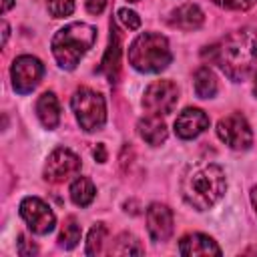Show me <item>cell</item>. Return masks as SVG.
Segmentation results:
<instances>
[{"mask_svg": "<svg viewBox=\"0 0 257 257\" xmlns=\"http://www.w3.org/2000/svg\"><path fill=\"white\" fill-rule=\"evenodd\" d=\"M217 62L231 80H245L257 60V32L241 28L205 50V58Z\"/></svg>", "mask_w": 257, "mask_h": 257, "instance_id": "1", "label": "cell"}, {"mask_svg": "<svg viewBox=\"0 0 257 257\" xmlns=\"http://www.w3.org/2000/svg\"><path fill=\"white\" fill-rule=\"evenodd\" d=\"M227 181L225 173L215 163H199L187 171L181 183V193L185 201L197 211L211 209L225 193Z\"/></svg>", "mask_w": 257, "mask_h": 257, "instance_id": "2", "label": "cell"}, {"mask_svg": "<svg viewBox=\"0 0 257 257\" xmlns=\"http://www.w3.org/2000/svg\"><path fill=\"white\" fill-rule=\"evenodd\" d=\"M94 40H96L94 26L84 24V22H72L54 34L52 54L62 68L72 70L80 62V58L92 48Z\"/></svg>", "mask_w": 257, "mask_h": 257, "instance_id": "3", "label": "cell"}, {"mask_svg": "<svg viewBox=\"0 0 257 257\" xmlns=\"http://www.w3.org/2000/svg\"><path fill=\"white\" fill-rule=\"evenodd\" d=\"M171 48L165 36L145 32L137 36L128 48V62L141 72H161L171 62Z\"/></svg>", "mask_w": 257, "mask_h": 257, "instance_id": "4", "label": "cell"}, {"mask_svg": "<svg viewBox=\"0 0 257 257\" xmlns=\"http://www.w3.org/2000/svg\"><path fill=\"white\" fill-rule=\"evenodd\" d=\"M72 110L76 114V120L78 124L92 133V131H98L104 120H106V104H104V98L92 90V88H78L72 96Z\"/></svg>", "mask_w": 257, "mask_h": 257, "instance_id": "5", "label": "cell"}, {"mask_svg": "<svg viewBox=\"0 0 257 257\" xmlns=\"http://www.w3.org/2000/svg\"><path fill=\"white\" fill-rule=\"evenodd\" d=\"M179 100V88L171 80H157L147 86L143 96V106L149 110V114H169L173 112L175 104Z\"/></svg>", "mask_w": 257, "mask_h": 257, "instance_id": "6", "label": "cell"}, {"mask_svg": "<svg viewBox=\"0 0 257 257\" xmlns=\"http://www.w3.org/2000/svg\"><path fill=\"white\" fill-rule=\"evenodd\" d=\"M217 135L233 151H245L253 145V133L241 114H227L221 118L217 122Z\"/></svg>", "mask_w": 257, "mask_h": 257, "instance_id": "7", "label": "cell"}, {"mask_svg": "<svg viewBox=\"0 0 257 257\" xmlns=\"http://www.w3.org/2000/svg\"><path fill=\"white\" fill-rule=\"evenodd\" d=\"M10 74H12V86H14V90L20 92V94H28L40 82V78L44 74V66H42V62L36 56L24 54V56H18L14 60Z\"/></svg>", "mask_w": 257, "mask_h": 257, "instance_id": "8", "label": "cell"}, {"mask_svg": "<svg viewBox=\"0 0 257 257\" xmlns=\"http://www.w3.org/2000/svg\"><path fill=\"white\" fill-rule=\"evenodd\" d=\"M20 215L30 227V231L36 235H46L56 225V217L52 209L38 197H26L20 203Z\"/></svg>", "mask_w": 257, "mask_h": 257, "instance_id": "9", "label": "cell"}, {"mask_svg": "<svg viewBox=\"0 0 257 257\" xmlns=\"http://www.w3.org/2000/svg\"><path fill=\"white\" fill-rule=\"evenodd\" d=\"M80 171V159L68 149H56L48 155L44 165V179L50 183H62Z\"/></svg>", "mask_w": 257, "mask_h": 257, "instance_id": "10", "label": "cell"}, {"mask_svg": "<svg viewBox=\"0 0 257 257\" xmlns=\"http://www.w3.org/2000/svg\"><path fill=\"white\" fill-rule=\"evenodd\" d=\"M173 211L167 205L153 203L147 209V229L153 241L163 243L173 235Z\"/></svg>", "mask_w": 257, "mask_h": 257, "instance_id": "11", "label": "cell"}, {"mask_svg": "<svg viewBox=\"0 0 257 257\" xmlns=\"http://www.w3.org/2000/svg\"><path fill=\"white\" fill-rule=\"evenodd\" d=\"M205 128H209V116L201 108H185L177 120H175V133L181 139H195L199 137Z\"/></svg>", "mask_w": 257, "mask_h": 257, "instance_id": "12", "label": "cell"}, {"mask_svg": "<svg viewBox=\"0 0 257 257\" xmlns=\"http://www.w3.org/2000/svg\"><path fill=\"white\" fill-rule=\"evenodd\" d=\"M179 253L187 255V257H193V255H221V249L209 235L193 233V235H187V237L181 239Z\"/></svg>", "mask_w": 257, "mask_h": 257, "instance_id": "13", "label": "cell"}, {"mask_svg": "<svg viewBox=\"0 0 257 257\" xmlns=\"http://www.w3.org/2000/svg\"><path fill=\"white\" fill-rule=\"evenodd\" d=\"M205 16L197 4H183L175 8L169 16V24L179 28V30H195L203 24Z\"/></svg>", "mask_w": 257, "mask_h": 257, "instance_id": "14", "label": "cell"}, {"mask_svg": "<svg viewBox=\"0 0 257 257\" xmlns=\"http://www.w3.org/2000/svg\"><path fill=\"white\" fill-rule=\"evenodd\" d=\"M139 135L153 147H159L167 141V124L159 114H147L139 120Z\"/></svg>", "mask_w": 257, "mask_h": 257, "instance_id": "15", "label": "cell"}, {"mask_svg": "<svg viewBox=\"0 0 257 257\" xmlns=\"http://www.w3.org/2000/svg\"><path fill=\"white\" fill-rule=\"evenodd\" d=\"M36 114L42 122L44 128L52 131L58 120H60V104H58V98L54 96V92H44L40 94V98L36 100Z\"/></svg>", "mask_w": 257, "mask_h": 257, "instance_id": "16", "label": "cell"}, {"mask_svg": "<svg viewBox=\"0 0 257 257\" xmlns=\"http://www.w3.org/2000/svg\"><path fill=\"white\" fill-rule=\"evenodd\" d=\"M110 44H108V48H106V52H104V58H102V64H100V70L102 72H106V76L110 78V80H114L116 78V74H118V56H120V44H118V34H116V30H114V26L110 24Z\"/></svg>", "mask_w": 257, "mask_h": 257, "instance_id": "17", "label": "cell"}, {"mask_svg": "<svg viewBox=\"0 0 257 257\" xmlns=\"http://www.w3.org/2000/svg\"><path fill=\"white\" fill-rule=\"evenodd\" d=\"M193 84H195V92H197L199 98H213V96L217 94V88H219L213 70L207 68V66L197 68Z\"/></svg>", "mask_w": 257, "mask_h": 257, "instance_id": "18", "label": "cell"}, {"mask_svg": "<svg viewBox=\"0 0 257 257\" xmlns=\"http://www.w3.org/2000/svg\"><path fill=\"white\" fill-rule=\"evenodd\" d=\"M94 193H96V189H94L92 181L86 179V177H78V179L70 185V199H72L78 207L90 205L92 199H94Z\"/></svg>", "mask_w": 257, "mask_h": 257, "instance_id": "19", "label": "cell"}, {"mask_svg": "<svg viewBox=\"0 0 257 257\" xmlns=\"http://www.w3.org/2000/svg\"><path fill=\"white\" fill-rule=\"evenodd\" d=\"M58 241H60V245H62L64 249H72V247L80 241V225L76 223L74 217H68V219L64 221Z\"/></svg>", "mask_w": 257, "mask_h": 257, "instance_id": "20", "label": "cell"}, {"mask_svg": "<svg viewBox=\"0 0 257 257\" xmlns=\"http://www.w3.org/2000/svg\"><path fill=\"white\" fill-rule=\"evenodd\" d=\"M110 253H114V255H141L143 253V247L139 245V241L133 235L122 233L116 239L114 247H110Z\"/></svg>", "mask_w": 257, "mask_h": 257, "instance_id": "21", "label": "cell"}, {"mask_svg": "<svg viewBox=\"0 0 257 257\" xmlns=\"http://www.w3.org/2000/svg\"><path fill=\"white\" fill-rule=\"evenodd\" d=\"M106 239V227L102 223H96L90 233H88V241H86V255H100L102 253V245Z\"/></svg>", "mask_w": 257, "mask_h": 257, "instance_id": "22", "label": "cell"}, {"mask_svg": "<svg viewBox=\"0 0 257 257\" xmlns=\"http://www.w3.org/2000/svg\"><path fill=\"white\" fill-rule=\"evenodd\" d=\"M46 6H48V12L54 18H64V16L72 14L74 0H46Z\"/></svg>", "mask_w": 257, "mask_h": 257, "instance_id": "23", "label": "cell"}, {"mask_svg": "<svg viewBox=\"0 0 257 257\" xmlns=\"http://www.w3.org/2000/svg\"><path fill=\"white\" fill-rule=\"evenodd\" d=\"M118 20L124 24V28H128V30H137L139 26H141V18L137 16V12H133V10H128V8H120L118 10Z\"/></svg>", "mask_w": 257, "mask_h": 257, "instance_id": "24", "label": "cell"}, {"mask_svg": "<svg viewBox=\"0 0 257 257\" xmlns=\"http://www.w3.org/2000/svg\"><path fill=\"white\" fill-rule=\"evenodd\" d=\"M215 4L227 10H247L255 4V0H215Z\"/></svg>", "mask_w": 257, "mask_h": 257, "instance_id": "25", "label": "cell"}, {"mask_svg": "<svg viewBox=\"0 0 257 257\" xmlns=\"http://www.w3.org/2000/svg\"><path fill=\"white\" fill-rule=\"evenodd\" d=\"M106 6V0H86V10L90 14H100Z\"/></svg>", "mask_w": 257, "mask_h": 257, "instance_id": "26", "label": "cell"}, {"mask_svg": "<svg viewBox=\"0 0 257 257\" xmlns=\"http://www.w3.org/2000/svg\"><path fill=\"white\" fill-rule=\"evenodd\" d=\"M94 159H96L98 163H104V161H106V151H104V145H96V149H94Z\"/></svg>", "mask_w": 257, "mask_h": 257, "instance_id": "27", "label": "cell"}, {"mask_svg": "<svg viewBox=\"0 0 257 257\" xmlns=\"http://www.w3.org/2000/svg\"><path fill=\"white\" fill-rule=\"evenodd\" d=\"M2 30H4V32H2V44H6V38H8V24H6V22L2 24Z\"/></svg>", "mask_w": 257, "mask_h": 257, "instance_id": "28", "label": "cell"}, {"mask_svg": "<svg viewBox=\"0 0 257 257\" xmlns=\"http://www.w3.org/2000/svg\"><path fill=\"white\" fill-rule=\"evenodd\" d=\"M251 201H253V207L257 211V187H253V191H251Z\"/></svg>", "mask_w": 257, "mask_h": 257, "instance_id": "29", "label": "cell"}, {"mask_svg": "<svg viewBox=\"0 0 257 257\" xmlns=\"http://www.w3.org/2000/svg\"><path fill=\"white\" fill-rule=\"evenodd\" d=\"M10 6H12V0H4V12H6Z\"/></svg>", "mask_w": 257, "mask_h": 257, "instance_id": "30", "label": "cell"}, {"mask_svg": "<svg viewBox=\"0 0 257 257\" xmlns=\"http://www.w3.org/2000/svg\"><path fill=\"white\" fill-rule=\"evenodd\" d=\"M253 92H255V96H257V72H255V82H253Z\"/></svg>", "mask_w": 257, "mask_h": 257, "instance_id": "31", "label": "cell"}, {"mask_svg": "<svg viewBox=\"0 0 257 257\" xmlns=\"http://www.w3.org/2000/svg\"><path fill=\"white\" fill-rule=\"evenodd\" d=\"M128 2H139V0H128Z\"/></svg>", "mask_w": 257, "mask_h": 257, "instance_id": "32", "label": "cell"}]
</instances>
